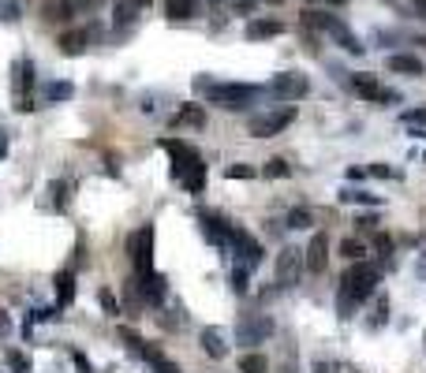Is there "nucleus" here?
Wrapping results in <instances>:
<instances>
[{
	"instance_id": "1",
	"label": "nucleus",
	"mask_w": 426,
	"mask_h": 373,
	"mask_svg": "<svg viewBox=\"0 0 426 373\" xmlns=\"http://www.w3.org/2000/svg\"><path fill=\"white\" fill-rule=\"evenodd\" d=\"M378 280H381V272L370 265V261L359 258L355 265L341 277V295H336V310H341V317H352L359 306H363L370 295H374Z\"/></svg>"
},
{
	"instance_id": "2",
	"label": "nucleus",
	"mask_w": 426,
	"mask_h": 373,
	"mask_svg": "<svg viewBox=\"0 0 426 373\" xmlns=\"http://www.w3.org/2000/svg\"><path fill=\"white\" fill-rule=\"evenodd\" d=\"M262 90L258 86H247V82H225V86H206V97H210L213 105H225V108H247L255 101Z\"/></svg>"
},
{
	"instance_id": "3",
	"label": "nucleus",
	"mask_w": 426,
	"mask_h": 373,
	"mask_svg": "<svg viewBox=\"0 0 426 373\" xmlns=\"http://www.w3.org/2000/svg\"><path fill=\"white\" fill-rule=\"evenodd\" d=\"M161 149L172 157V175L183 180V175H191L194 168H202V157L194 153V146H187L183 138H161Z\"/></svg>"
},
{
	"instance_id": "4",
	"label": "nucleus",
	"mask_w": 426,
	"mask_h": 373,
	"mask_svg": "<svg viewBox=\"0 0 426 373\" xmlns=\"http://www.w3.org/2000/svg\"><path fill=\"white\" fill-rule=\"evenodd\" d=\"M269 336H273V317H266V314H247L236 321V344H243V347H258Z\"/></svg>"
},
{
	"instance_id": "5",
	"label": "nucleus",
	"mask_w": 426,
	"mask_h": 373,
	"mask_svg": "<svg viewBox=\"0 0 426 373\" xmlns=\"http://www.w3.org/2000/svg\"><path fill=\"white\" fill-rule=\"evenodd\" d=\"M296 119V108H273V112H258V116H250V124H247V131L255 138H273V135H281L284 127Z\"/></svg>"
},
{
	"instance_id": "6",
	"label": "nucleus",
	"mask_w": 426,
	"mask_h": 373,
	"mask_svg": "<svg viewBox=\"0 0 426 373\" xmlns=\"http://www.w3.org/2000/svg\"><path fill=\"white\" fill-rule=\"evenodd\" d=\"M127 258H131V265H135V272L154 269V228L150 224H142L139 232L127 239Z\"/></svg>"
},
{
	"instance_id": "7",
	"label": "nucleus",
	"mask_w": 426,
	"mask_h": 373,
	"mask_svg": "<svg viewBox=\"0 0 426 373\" xmlns=\"http://www.w3.org/2000/svg\"><path fill=\"white\" fill-rule=\"evenodd\" d=\"M269 94L277 97V101H299V97L311 94V82H307V75H299V71H281V75H273Z\"/></svg>"
},
{
	"instance_id": "8",
	"label": "nucleus",
	"mask_w": 426,
	"mask_h": 373,
	"mask_svg": "<svg viewBox=\"0 0 426 373\" xmlns=\"http://www.w3.org/2000/svg\"><path fill=\"white\" fill-rule=\"evenodd\" d=\"M228 250L236 254V265L243 269H258L262 265V247L250 239L243 228H232V239H228Z\"/></svg>"
},
{
	"instance_id": "9",
	"label": "nucleus",
	"mask_w": 426,
	"mask_h": 373,
	"mask_svg": "<svg viewBox=\"0 0 426 373\" xmlns=\"http://www.w3.org/2000/svg\"><path fill=\"white\" fill-rule=\"evenodd\" d=\"M303 277V254L296 247H284L281 250V258H277V280H281V288H296Z\"/></svg>"
},
{
	"instance_id": "10",
	"label": "nucleus",
	"mask_w": 426,
	"mask_h": 373,
	"mask_svg": "<svg viewBox=\"0 0 426 373\" xmlns=\"http://www.w3.org/2000/svg\"><path fill=\"white\" fill-rule=\"evenodd\" d=\"M352 90H355L359 97H367V101H389V105H392V101H400V97L392 94V90H381L374 75H363V71L352 75Z\"/></svg>"
},
{
	"instance_id": "11",
	"label": "nucleus",
	"mask_w": 426,
	"mask_h": 373,
	"mask_svg": "<svg viewBox=\"0 0 426 373\" xmlns=\"http://www.w3.org/2000/svg\"><path fill=\"white\" fill-rule=\"evenodd\" d=\"M303 269H311V272H322L325 269V261H329V235L325 232H314V239H311V247L303 250Z\"/></svg>"
},
{
	"instance_id": "12",
	"label": "nucleus",
	"mask_w": 426,
	"mask_h": 373,
	"mask_svg": "<svg viewBox=\"0 0 426 373\" xmlns=\"http://www.w3.org/2000/svg\"><path fill=\"white\" fill-rule=\"evenodd\" d=\"M199 221H202V235L210 239V243L228 247V239H232V224H228L225 217H217V213H202Z\"/></svg>"
},
{
	"instance_id": "13",
	"label": "nucleus",
	"mask_w": 426,
	"mask_h": 373,
	"mask_svg": "<svg viewBox=\"0 0 426 373\" xmlns=\"http://www.w3.org/2000/svg\"><path fill=\"white\" fill-rule=\"evenodd\" d=\"M79 8H75V0H41V19L45 23H64V19H71Z\"/></svg>"
},
{
	"instance_id": "14",
	"label": "nucleus",
	"mask_w": 426,
	"mask_h": 373,
	"mask_svg": "<svg viewBox=\"0 0 426 373\" xmlns=\"http://www.w3.org/2000/svg\"><path fill=\"white\" fill-rule=\"evenodd\" d=\"M277 34H284L281 19H250L247 23V38L250 41H266V38H277Z\"/></svg>"
},
{
	"instance_id": "15",
	"label": "nucleus",
	"mask_w": 426,
	"mask_h": 373,
	"mask_svg": "<svg viewBox=\"0 0 426 373\" xmlns=\"http://www.w3.org/2000/svg\"><path fill=\"white\" fill-rule=\"evenodd\" d=\"M389 71H397V75H423V60L419 57H411V52H392L389 57Z\"/></svg>"
},
{
	"instance_id": "16",
	"label": "nucleus",
	"mask_w": 426,
	"mask_h": 373,
	"mask_svg": "<svg viewBox=\"0 0 426 373\" xmlns=\"http://www.w3.org/2000/svg\"><path fill=\"white\" fill-rule=\"evenodd\" d=\"M86 45H90V34H86V30H71V34L60 38V52H64V57H83Z\"/></svg>"
},
{
	"instance_id": "17",
	"label": "nucleus",
	"mask_w": 426,
	"mask_h": 373,
	"mask_svg": "<svg viewBox=\"0 0 426 373\" xmlns=\"http://www.w3.org/2000/svg\"><path fill=\"white\" fill-rule=\"evenodd\" d=\"M202 351L210 358H225L228 355V344H225V336L217 332V328H202Z\"/></svg>"
},
{
	"instance_id": "18",
	"label": "nucleus",
	"mask_w": 426,
	"mask_h": 373,
	"mask_svg": "<svg viewBox=\"0 0 426 373\" xmlns=\"http://www.w3.org/2000/svg\"><path fill=\"white\" fill-rule=\"evenodd\" d=\"M194 12H199V4H194V0H165V15L176 19V23H183V19H194Z\"/></svg>"
},
{
	"instance_id": "19",
	"label": "nucleus",
	"mask_w": 426,
	"mask_h": 373,
	"mask_svg": "<svg viewBox=\"0 0 426 373\" xmlns=\"http://www.w3.org/2000/svg\"><path fill=\"white\" fill-rule=\"evenodd\" d=\"M52 284H57V306H68L75 299V272L64 269V272H57V280H52Z\"/></svg>"
},
{
	"instance_id": "20",
	"label": "nucleus",
	"mask_w": 426,
	"mask_h": 373,
	"mask_svg": "<svg viewBox=\"0 0 426 373\" xmlns=\"http://www.w3.org/2000/svg\"><path fill=\"white\" fill-rule=\"evenodd\" d=\"M329 34H333L336 41H341V45H344L348 52H352V57H363V45H359V38H355L352 30H348V27L341 23V19H336V23H333V30H329Z\"/></svg>"
},
{
	"instance_id": "21",
	"label": "nucleus",
	"mask_w": 426,
	"mask_h": 373,
	"mask_svg": "<svg viewBox=\"0 0 426 373\" xmlns=\"http://www.w3.org/2000/svg\"><path fill=\"white\" fill-rule=\"evenodd\" d=\"M172 124H176V127H202L206 124V112H202L199 105H187V108H180V112L172 116Z\"/></svg>"
},
{
	"instance_id": "22",
	"label": "nucleus",
	"mask_w": 426,
	"mask_h": 373,
	"mask_svg": "<svg viewBox=\"0 0 426 373\" xmlns=\"http://www.w3.org/2000/svg\"><path fill=\"white\" fill-rule=\"evenodd\" d=\"M266 370H269V362L262 351H250V355L239 358V373H266Z\"/></svg>"
},
{
	"instance_id": "23",
	"label": "nucleus",
	"mask_w": 426,
	"mask_h": 373,
	"mask_svg": "<svg viewBox=\"0 0 426 373\" xmlns=\"http://www.w3.org/2000/svg\"><path fill=\"white\" fill-rule=\"evenodd\" d=\"M135 15H139V4H131V0H120L116 12H113V23H116V27H131V23H135Z\"/></svg>"
},
{
	"instance_id": "24",
	"label": "nucleus",
	"mask_w": 426,
	"mask_h": 373,
	"mask_svg": "<svg viewBox=\"0 0 426 373\" xmlns=\"http://www.w3.org/2000/svg\"><path fill=\"white\" fill-rule=\"evenodd\" d=\"M333 23H336L333 15L314 12V8H307V12H303V27H314V30H333Z\"/></svg>"
},
{
	"instance_id": "25",
	"label": "nucleus",
	"mask_w": 426,
	"mask_h": 373,
	"mask_svg": "<svg viewBox=\"0 0 426 373\" xmlns=\"http://www.w3.org/2000/svg\"><path fill=\"white\" fill-rule=\"evenodd\" d=\"M71 94V82H45V101H68Z\"/></svg>"
},
{
	"instance_id": "26",
	"label": "nucleus",
	"mask_w": 426,
	"mask_h": 373,
	"mask_svg": "<svg viewBox=\"0 0 426 373\" xmlns=\"http://www.w3.org/2000/svg\"><path fill=\"white\" fill-rule=\"evenodd\" d=\"M288 172H292V168H288V161H284V157H273L266 168H262V175H269V180H284Z\"/></svg>"
},
{
	"instance_id": "27",
	"label": "nucleus",
	"mask_w": 426,
	"mask_h": 373,
	"mask_svg": "<svg viewBox=\"0 0 426 373\" xmlns=\"http://www.w3.org/2000/svg\"><path fill=\"white\" fill-rule=\"evenodd\" d=\"M120 339L127 344V351H131V355H142V347H146V339H142L139 332H131V328H120Z\"/></svg>"
},
{
	"instance_id": "28",
	"label": "nucleus",
	"mask_w": 426,
	"mask_h": 373,
	"mask_svg": "<svg viewBox=\"0 0 426 373\" xmlns=\"http://www.w3.org/2000/svg\"><path fill=\"white\" fill-rule=\"evenodd\" d=\"M225 180H255V164H228Z\"/></svg>"
},
{
	"instance_id": "29",
	"label": "nucleus",
	"mask_w": 426,
	"mask_h": 373,
	"mask_svg": "<svg viewBox=\"0 0 426 373\" xmlns=\"http://www.w3.org/2000/svg\"><path fill=\"white\" fill-rule=\"evenodd\" d=\"M311 224H314V217H311V210H303V205L288 213V228H311Z\"/></svg>"
},
{
	"instance_id": "30",
	"label": "nucleus",
	"mask_w": 426,
	"mask_h": 373,
	"mask_svg": "<svg viewBox=\"0 0 426 373\" xmlns=\"http://www.w3.org/2000/svg\"><path fill=\"white\" fill-rule=\"evenodd\" d=\"M341 202H359V205H378L374 194H367V191H341Z\"/></svg>"
},
{
	"instance_id": "31",
	"label": "nucleus",
	"mask_w": 426,
	"mask_h": 373,
	"mask_svg": "<svg viewBox=\"0 0 426 373\" xmlns=\"http://www.w3.org/2000/svg\"><path fill=\"white\" fill-rule=\"evenodd\" d=\"M247 280H250V269L236 265V269H232V288H236V295H243V291H247Z\"/></svg>"
},
{
	"instance_id": "32",
	"label": "nucleus",
	"mask_w": 426,
	"mask_h": 373,
	"mask_svg": "<svg viewBox=\"0 0 426 373\" xmlns=\"http://www.w3.org/2000/svg\"><path fill=\"white\" fill-rule=\"evenodd\" d=\"M341 250H344V258H352V261H359V258L367 254V247L359 243V239H344V247H341Z\"/></svg>"
},
{
	"instance_id": "33",
	"label": "nucleus",
	"mask_w": 426,
	"mask_h": 373,
	"mask_svg": "<svg viewBox=\"0 0 426 373\" xmlns=\"http://www.w3.org/2000/svg\"><path fill=\"white\" fill-rule=\"evenodd\" d=\"M97 302H101V310H105L108 317H116V314H120V302H116V295H113V291H101V295H97Z\"/></svg>"
},
{
	"instance_id": "34",
	"label": "nucleus",
	"mask_w": 426,
	"mask_h": 373,
	"mask_svg": "<svg viewBox=\"0 0 426 373\" xmlns=\"http://www.w3.org/2000/svg\"><path fill=\"white\" fill-rule=\"evenodd\" d=\"M8 366L19 370V373H27V370H30V358L23 355V351H8Z\"/></svg>"
},
{
	"instance_id": "35",
	"label": "nucleus",
	"mask_w": 426,
	"mask_h": 373,
	"mask_svg": "<svg viewBox=\"0 0 426 373\" xmlns=\"http://www.w3.org/2000/svg\"><path fill=\"white\" fill-rule=\"evenodd\" d=\"M374 247H378V254L385 258V261L392 258V239H389L385 232H378V235H374Z\"/></svg>"
},
{
	"instance_id": "36",
	"label": "nucleus",
	"mask_w": 426,
	"mask_h": 373,
	"mask_svg": "<svg viewBox=\"0 0 426 373\" xmlns=\"http://www.w3.org/2000/svg\"><path fill=\"white\" fill-rule=\"evenodd\" d=\"M0 19H19V0H0Z\"/></svg>"
},
{
	"instance_id": "37",
	"label": "nucleus",
	"mask_w": 426,
	"mask_h": 373,
	"mask_svg": "<svg viewBox=\"0 0 426 373\" xmlns=\"http://www.w3.org/2000/svg\"><path fill=\"white\" fill-rule=\"evenodd\" d=\"M404 124H426V108H411V112H404Z\"/></svg>"
},
{
	"instance_id": "38",
	"label": "nucleus",
	"mask_w": 426,
	"mask_h": 373,
	"mask_svg": "<svg viewBox=\"0 0 426 373\" xmlns=\"http://www.w3.org/2000/svg\"><path fill=\"white\" fill-rule=\"evenodd\" d=\"M154 370H157V373H180V370H176V366H172V362H169V358H157V362H154Z\"/></svg>"
},
{
	"instance_id": "39",
	"label": "nucleus",
	"mask_w": 426,
	"mask_h": 373,
	"mask_svg": "<svg viewBox=\"0 0 426 373\" xmlns=\"http://www.w3.org/2000/svg\"><path fill=\"white\" fill-rule=\"evenodd\" d=\"M12 332V317H8V310H0V336Z\"/></svg>"
},
{
	"instance_id": "40",
	"label": "nucleus",
	"mask_w": 426,
	"mask_h": 373,
	"mask_svg": "<svg viewBox=\"0 0 426 373\" xmlns=\"http://www.w3.org/2000/svg\"><path fill=\"white\" fill-rule=\"evenodd\" d=\"M367 172H370V175H392V168H385V164H370Z\"/></svg>"
},
{
	"instance_id": "41",
	"label": "nucleus",
	"mask_w": 426,
	"mask_h": 373,
	"mask_svg": "<svg viewBox=\"0 0 426 373\" xmlns=\"http://www.w3.org/2000/svg\"><path fill=\"white\" fill-rule=\"evenodd\" d=\"M101 0H75V8H97Z\"/></svg>"
},
{
	"instance_id": "42",
	"label": "nucleus",
	"mask_w": 426,
	"mask_h": 373,
	"mask_svg": "<svg viewBox=\"0 0 426 373\" xmlns=\"http://www.w3.org/2000/svg\"><path fill=\"white\" fill-rule=\"evenodd\" d=\"M314 373H333V366H329V362H322V366H314Z\"/></svg>"
},
{
	"instance_id": "43",
	"label": "nucleus",
	"mask_w": 426,
	"mask_h": 373,
	"mask_svg": "<svg viewBox=\"0 0 426 373\" xmlns=\"http://www.w3.org/2000/svg\"><path fill=\"white\" fill-rule=\"evenodd\" d=\"M4 153H8V138L0 135V161H4Z\"/></svg>"
},
{
	"instance_id": "44",
	"label": "nucleus",
	"mask_w": 426,
	"mask_h": 373,
	"mask_svg": "<svg viewBox=\"0 0 426 373\" xmlns=\"http://www.w3.org/2000/svg\"><path fill=\"white\" fill-rule=\"evenodd\" d=\"M281 373H296V366H292V362H281Z\"/></svg>"
},
{
	"instance_id": "45",
	"label": "nucleus",
	"mask_w": 426,
	"mask_h": 373,
	"mask_svg": "<svg viewBox=\"0 0 426 373\" xmlns=\"http://www.w3.org/2000/svg\"><path fill=\"white\" fill-rule=\"evenodd\" d=\"M131 4H139V8H146V4H150V0H131Z\"/></svg>"
},
{
	"instance_id": "46",
	"label": "nucleus",
	"mask_w": 426,
	"mask_h": 373,
	"mask_svg": "<svg viewBox=\"0 0 426 373\" xmlns=\"http://www.w3.org/2000/svg\"><path fill=\"white\" fill-rule=\"evenodd\" d=\"M415 8H423V12H426V0H415Z\"/></svg>"
},
{
	"instance_id": "47",
	"label": "nucleus",
	"mask_w": 426,
	"mask_h": 373,
	"mask_svg": "<svg viewBox=\"0 0 426 373\" xmlns=\"http://www.w3.org/2000/svg\"><path fill=\"white\" fill-rule=\"evenodd\" d=\"M266 4H284V0H266Z\"/></svg>"
},
{
	"instance_id": "48",
	"label": "nucleus",
	"mask_w": 426,
	"mask_h": 373,
	"mask_svg": "<svg viewBox=\"0 0 426 373\" xmlns=\"http://www.w3.org/2000/svg\"><path fill=\"white\" fill-rule=\"evenodd\" d=\"M329 4H344V0H329Z\"/></svg>"
},
{
	"instance_id": "49",
	"label": "nucleus",
	"mask_w": 426,
	"mask_h": 373,
	"mask_svg": "<svg viewBox=\"0 0 426 373\" xmlns=\"http://www.w3.org/2000/svg\"><path fill=\"white\" fill-rule=\"evenodd\" d=\"M210 4H221V0H210Z\"/></svg>"
}]
</instances>
